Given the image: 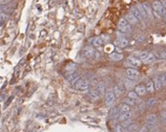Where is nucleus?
<instances>
[{
    "label": "nucleus",
    "mask_w": 166,
    "mask_h": 132,
    "mask_svg": "<svg viewBox=\"0 0 166 132\" xmlns=\"http://www.w3.org/2000/svg\"><path fill=\"white\" fill-rule=\"evenodd\" d=\"M90 85V81L88 79H80L79 78L78 80L73 84L74 88L78 89V90H82V91H85L89 88Z\"/></svg>",
    "instance_id": "nucleus-1"
},
{
    "label": "nucleus",
    "mask_w": 166,
    "mask_h": 132,
    "mask_svg": "<svg viewBox=\"0 0 166 132\" xmlns=\"http://www.w3.org/2000/svg\"><path fill=\"white\" fill-rule=\"evenodd\" d=\"M115 100H116V95L114 92V89H107L106 93H105V105L107 107H111L114 105Z\"/></svg>",
    "instance_id": "nucleus-2"
},
{
    "label": "nucleus",
    "mask_w": 166,
    "mask_h": 132,
    "mask_svg": "<svg viewBox=\"0 0 166 132\" xmlns=\"http://www.w3.org/2000/svg\"><path fill=\"white\" fill-rule=\"evenodd\" d=\"M152 11L156 12V13H158L160 16H164V15L166 14L165 7H164L163 4H162L161 1H159V0L154 1V3H152Z\"/></svg>",
    "instance_id": "nucleus-3"
},
{
    "label": "nucleus",
    "mask_w": 166,
    "mask_h": 132,
    "mask_svg": "<svg viewBox=\"0 0 166 132\" xmlns=\"http://www.w3.org/2000/svg\"><path fill=\"white\" fill-rule=\"evenodd\" d=\"M141 63H142V61L140 59H138L135 56H133V57H128L127 62L125 63V65L128 66L129 68H136V67H139L141 65Z\"/></svg>",
    "instance_id": "nucleus-4"
},
{
    "label": "nucleus",
    "mask_w": 166,
    "mask_h": 132,
    "mask_svg": "<svg viewBox=\"0 0 166 132\" xmlns=\"http://www.w3.org/2000/svg\"><path fill=\"white\" fill-rule=\"evenodd\" d=\"M88 43L93 46V47H97V48L101 47V46L104 44V43H103L102 39H101V37H93V38H90L89 40H88Z\"/></svg>",
    "instance_id": "nucleus-5"
},
{
    "label": "nucleus",
    "mask_w": 166,
    "mask_h": 132,
    "mask_svg": "<svg viewBox=\"0 0 166 132\" xmlns=\"http://www.w3.org/2000/svg\"><path fill=\"white\" fill-rule=\"evenodd\" d=\"M157 115L156 114H150L147 116L146 118V127L148 128V129H152V127L156 126V124H157Z\"/></svg>",
    "instance_id": "nucleus-6"
},
{
    "label": "nucleus",
    "mask_w": 166,
    "mask_h": 132,
    "mask_svg": "<svg viewBox=\"0 0 166 132\" xmlns=\"http://www.w3.org/2000/svg\"><path fill=\"white\" fill-rule=\"evenodd\" d=\"M82 55L85 58H92L95 55V49L93 48V46H85L84 48L82 49Z\"/></svg>",
    "instance_id": "nucleus-7"
},
{
    "label": "nucleus",
    "mask_w": 166,
    "mask_h": 132,
    "mask_svg": "<svg viewBox=\"0 0 166 132\" xmlns=\"http://www.w3.org/2000/svg\"><path fill=\"white\" fill-rule=\"evenodd\" d=\"M126 75H127L128 79H131V80H136L138 77H139V71H138L136 68H127L126 69Z\"/></svg>",
    "instance_id": "nucleus-8"
},
{
    "label": "nucleus",
    "mask_w": 166,
    "mask_h": 132,
    "mask_svg": "<svg viewBox=\"0 0 166 132\" xmlns=\"http://www.w3.org/2000/svg\"><path fill=\"white\" fill-rule=\"evenodd\" d=\"M115 44H116L119 48H124L128 45V40L126 38H117L116 41H115Z\"/></svg>",
    "instance_id": "nucleus-9"
},
{
    "label": "nucleus",
    "mask_w": 166,
    "mask_h": 132,
    "mask_svg": "<svg viewBox=\"0 0 166 132\" xmlns=\"http://www.w3.org/2000/svg\"><path fill=\"white\" fill-rule=\"evenodd\" d=\"M88 97L92 101H98L100 99V95L98 90L96 88H93V89H89L88 90Z\"/></svg>",
    "instance_id": "nucleus-10"
},
{
    "label": "nucleus",
    "mask_w": 166,
    "mask_h": 132,
    "mask_svg": "<svg viewBox=\"0 0 166 132\" xmlns=\"http://www.w3.org/2000/svg\"><path fill=\"white\" fill-rule=\"evenodd\" d=\"M130 13L133 15H134L135 17L137 18L138 20L140 21V22H142V23H145V20L143 19V17H142V15H141V13L139 12V10H138V7L137 6H134L133 9L130 10Z\"/></svg>",
    "instance_id": "nucleus-11"
},
{
    "label": "nucleus",
    "mask_w": 166,
    "mask_h": 132,
    "mask_svg": "<svg viewBox=\"0 0 166 132\" xmlns=\"http://www.w3.org/2000/svg\"><path fill=\"white\" fill-rule=\"evenodd\" d=\"M131 116H133V113H131V111L129 112H126V113H120L119 115H118V118H117V120L119 122H125L127 121V120H129V118H131Z\"/></svg>",
    "instance_id": "nucleus-12"
},
{
    "label": "nucleus",
    "mask_w": 166,
    "mask_h": 132,
    "mask_svg": "<svg viewBox=\"0 0 166 132\" xmlns=\"http://www.w3.org/2000/svg\"><path fill=\"white\" fill-rule=\"evenodd\" d=\"M125 19L127 20V22L130 24V25H137L138 23H139V20H138L137 18L135 17L134 15L131 14V13H129V14L127 15L125 17Z\"/></svg>",
    "instance_id": "nucleus-13"
},
{
    "label": "nucleus",
    "mask_w": 166,
    "mask_h": 132,
    "mask_svg": "<svg viewBox=\"0 0 166 132\" xmlns=\"http://www.w3.org/2000/svg\"><path fill=\"white\" fill-rule=\"evenodd\" d=\"M96 89L98 90V92H99L100 97H102V95H104L105 93H106V92H105V84L103 83V82H100V83L97 84Z\"/></svg>",
    "instance_id": "nucleus-14"
},
{
    "label": "nucleus",
    "mask_w": 166,
    "mask_h": 132,
    "mask_svg": "<svg viewBox=\"0 0 166 132\" xmlns=\"http://www.w3.org/2000/svg\"><path fill=\"white\" fill-rule=\"evenodd\" d=\"M146 89H147V92H149V93H154V90H156L154 81H152V80L147 81V83H146Z\"/></svg>",
    "instance_id": "nucleus-15"
},
{
    "label": "nucleus",
    "mask_w": 166,
    "mask_h": 132,
    "mask_svg": "<svg viewBox=\"0 0 166 132\" xmlns=\"http://www.w3.org/2000/svg\"><path fill=\"white\" fill-rule=\"evenodd\" d=\"M136 92H137L138 95H144L147 92V89H146V86L144 85H139V86L136 87Z\"/></svg>",
    "instance_id": "nucleus-16"
},
{
    "label": "nucleus",
    "mask_w": 166,
    "mask_h": 132,
    "mask_svg": "<svg viewBox=\"0 0 166 132\" xmlns=\"http://www.w3.org/2000/svg\"><path fill=\"white\" fill-rule=\"evenodd\" d=\"M119 112L120 113H126V112H129L130 111V106L129 105H127V104H121L119 107Z\"/></svg>",
    "instance_id": "nucleus-17"
},
{
    "label": "nucleus",
    "mask_w": 166,
    "mask_h": 132,
    "mask_svg": "<svg viewBox=\"0 0 166 132\" xmlns=\"http://www.w3.org/2000/svg\"><path fill=\"white\" fill-rule=\"evenodd\" d=\"M79 78H80V77H79L78 73H76V72H73V73H70V75L67 76V80L70 81V84L73 85V84L75 83V82H76L77 80H78Z\"/></svg>",
    "instance_id": "nucleus-18"
},
{
    "label": "nucleus",
    "mask_w": 166,
    "mask_h": 132,
    "mask_svg": "<svg viewBox=\"0 0 166 132\" xmlns=\"http://www.w3.org/2000/svg\"><path fill=\"white\" fill-rule=\"evenodd\" d=\"M124 85H125V88L127 89V90H130V89L134 88V86H135V81L127 78L125 80V82H124Z\"/></svg>",
    "instance_id": "nucleus-19"
},
{
    "label": "nucleus",
    "mask_w": 166,
    "mask_h": 132,
    "mask_svg": "<svg viewBox=\"0 0 166 132\" xmlns=\"http://www.w3.org/2000/svg\"><path fill=\"white\" fill-rule=\"evenodd\" d=\"M154 88L156 90H160L163 85H162V82H161V78L160 77H156L154 80Z\"/></svg>",
    "instance_id": "nucleus-20"
},
{
    "label": "nucleus",
    "mask_w": 166,
    "mask_h": 132,
    "mask_svg": "<svg viewBox=\"0 0 166 132\" xmlns=\"http://www.w3.org/2000/svg\"><path fill=\"white\" fill-rule=\"evenodd\" d=\"M108 58H109V60H111V61H119L122 59L123 56L121 55V54H118V52H111Z\"/></svg>",
    "instance_id": "nucleus-21"
},
{
    "label": "nucleus",
    "mask_w": 166,
    "mask_h": 132,
    "mask_svg": "<svg viewBox=\"0 0 166 132\" xmlns=\"http://www.w3.org/2000/svg\"><path fill=\"white\" fill-rule=\"evenodd\" d=\"M113 89H114L115 95H116L117 97H120V95L123 93V88H122V86H121L120 84H117V85H115Z\"/></svg>",
    "instance_id": "nucleus-22"
},
{
    "label": "nucleus",
    "mask_w": 166,
    "mask_h": 132,
    "mask_svg": "<svg viewBox=\"0 0 166 132\" xmlns=\"http://www.w3.org/2000/svg\"><path fill=\"white\" fill-rule=\"evenodd\" d=\"M142 4H143V6H144V10H145L146 14H147V16H148V18H152V17H154V16H152V7L149 6V4H148V3L144 2V3H142Z\"/></svg>",
    "instance_id": "nucleus-23"
},
{
    "label": "nucleus",
    "mask_w": 166,
    "mask_h": 132,
    "mask_svg": "<svg viewBox=\"0 0 166 132\" xmlns=\"http://www.w3.org/2000/svg\"><path fill=\"white\" fill-rule=\"evenodd\" d=\"M118 31L123 33V34H129V33H131V25L130 24H127V25L123 26V27H119Z\"/></svg>",
    "instance_id": "nucleus-24"
},
{
    "label": "nucleus",
    "mask_w": 166,
    "mask_h": 132,
    "mask_svg": "<svg viewBox=\"0 0 166 132\" xmlns=\"http://www.w3.org/2000/svg\"><path fill=\"white\" fill-rule=\"evenodd\" d=\"M137 7H138V10H139V12L141 13V15H142V17H143V19L144 20H146L147 18H148V16H147V14H146V12H145V10H144V6H143V4H138L137 5Z\"/></svg>",
    "instance_id": "nucleus-25"
},
{
    "label": "nucleus",
    "mask_w": 166,
    "mask_h": 132,
    "mask_svg": "<svg viewBox=\"0 0 166 132\" xmlns=\"http://www.w3.org/2000/svg\"><path fill=\"white\" fill-rule=\"evenodd\" d=\"M113 129H114V132H125V128H123L122 125H118V124H115L113 126Z\"/></svg>",
    "instance_id": "nucleus-26"
},
{
    "label": "nucleus",
    "mask_w": 166,
    "mask_h": 132,
    "mask_svg": "<svg viewBox=\"0 0 166 132\" xmlns=\"http://www.w3.org/2000/svg\"><path fill=\"white\" fill-rule=\"evenodd\" d=\"M135 124V122H134V120H131V118H129V120H127V121H125V122H123L122 123V126H123V128H125V130L127 129V128H129L130 126H133Z\"/></svg>",
    "instance_id": "nucleus-27"
},
{
    "label": "nucleus",
    "mask_w": 166,
    "mask_h": 132,
    "mask_svg": "<svg viewBox=\"0 0 166 132\" xmlns=\"http://www.w3.org/2000/svg\"><path fill=\"white\" fill-rule=\"evenodd\" d=\"M75 69H76V65H75V64H70V65H67L66 67H65V70L68 72V75L75 72Z\"/></svg>",
    "instance_id": "nucleus-28"
},
{
    "label": "nucleus",
    "mask_w": 166,
    "mask_h": 132,
    "mask_svg": "<svg viewBox=\"0 0 166 132\" xmlns=\"http://www.w3.org/2000/svg\"><path fill=\"white\" fill-rule=\"evenodd\" d=\"M154 59H156V57H154V54H150V52H149L148 57L146 58L143 62H144V63H152V62H154Z\"/></svg>",
    "instance_id": "nucleus-29"
},
{
    "label": "nucleus",
    "mask_w": 166,
    "mask_h": 132,
    "mask_svg": "<svg viewBox=\"0 0 166 132\" xmlns=\"http://www.w3.org/2000/svg\"><path fill=\"white\" fill-rule=\"evenodd\" d=\"M138 97H139V95H137V92H136V91H129V92H128V98L131 99V100H137Z\"/></svg>",
    "instance_id": "nucleus-30"
},
{
    "label": "nucleus",
    "mask_w": 166,
    "mask_h": 132,
    "mask_svg": "<svg viewBox=\"0 0 166 132\" xmlns=\"http://www.w3.org/2000/svg\"><path fill=\"white\" fill-rule=\"evenodd\" d=\"M13 11L12 6H1V12H4V13H11Z\"/></svg>",
    "instance_id": "nucleus-31"
},
{
    "label": "nucleus",
    "mask_w": 166,
    "mask_h": 132,
    "mask_svg": "<svg viewBox=\"0 0 166 132\" xmlns=\"http://www.w3.org/2000/svg\"><path fill=\"white\" fill-rule=\"evenodd\" d=\"M124 103L127 104V105H129V106H133V105H135V100H131V99L127 98V99H125Z\"/></svg>",
    "instance_id": "nucleus-32"
},
{
    "label": "nucleus",
    "mask_w": 166,
    "mask_h": 132,
    "mask_svg": "<svg viewBox=\"0 0 166 132\" xmlns=\"http://www.w3.org/2000/svg\"><path fill=\"white\" fill-rule=\"evenodd\" d=\"M101 39H102L103 43H104V44H106V43H108V42H109V37H108V36L102 35V36H101Z\"/></svg>",
    "instance_id": "nucleus-33"
},
{
    "label": "nucleus",
    "mask_w": 166,
    "mask_h": 132,
    "mask_svg": "<svg viewBox=\"0 0 166 132\" xmlns=\"http://www.w3.org/2000/svg\"><path fill=\"white\" fill-rule=\"evenodd\" d=\"M6 18H8V16H6V13H4V12H1V17H0V20H1V22H3L4 20H6Z\"/></svg>",
    "instance_id": "nucleus-34"
},
{
    "label": "nucleus",
    "mask_w": 166,
    "mask_h": 132,
    "mask_svg": "<svg viewBox=\"0 0 166 132\" xmlns=\"http://www.w3.org/2000/svg\"><path fill=\"white\" fill-rule=\"evenodd\" d=\"M161 120H162V122H163L164 124H166V111L161 113Z\"/></svg>",
    "instance_id": "nucleus-35"
},
{
    "label": "nucleus",
    "mask_w": 166,
    "mask_h": 132,
    "mask_svg": "<svg viewBox=\"0 0 166 132\" xmlns=\"http://www.w3.org/2000/svg\"><path fill=\"white\" fill-rule=\"evenodd\" d=\"M156 103H157L156 99H150V100L147 102V105H148V106H152V105H154Z\"/></svg>",
    "instance_id": "nucleus-36"
},
{
    "label": "nucleus",
    "mask_w": 166,
    "mask_h": 132,
    "mask_svg": "<svg viewBox=\"0 0 166 132\" xmlns=\"http://www.w3.org/2000/svg\"><path fill=\"white\" fill-rule=\"evenodd\" d=\"M161 82H162V85L163 86H166V75L161 76Z\"/></svg>",
    "instance_id": "nucleus-37"
},
{
    "label": "nucleus",
    "mask_w": 166,
    "mask_h": 132,
    "mask_svg": "<svg viewBox=\"0 0 166 132\" xmlns=\"http://www.w3.org/2000/svg\"><path fill=\"white\" fill-rule=\"evenodd\" d=\"M117 37L118 38H125V34H123V33H121V32H117Z\"/></svg>",
    "instance_id": "nucleus-38"
},
{
    "label": "nucleus",
    "mask_w": 166,
    "mask_h": 132,
    "mask_svg": "<svg viewBox=\"0 0 166 132\" xmlns=\"http://www.w3.org/2000/svg\"><path fill=\"white\" fill-rule=\"evenodd\" d=\"M94 57H95V59H99V58H100V52H95Z\"/></svg>",
    "instance_id": "nucleus-39"
},
{
    "label": "nucleus",
    "mask_w": 166,
    "mask_h": 132,
    "mask_svg": "<svg viewBox=\"0 0 166 132\" xmlns=\"http://www.w3.org/2000/svg\"><path fill=\"white\" fill-rule=\"evenodd\" d=\"M161 57L163 58V59H165L166 60V50H164V52H161Z\"/></svg>",
    "instance_id": "nucleus-40"
},
{
    "label": "nucleus",
    "mask_w": 166,
    "mask_h": 132,
    "mask_svg": "<svg viewBox=\"0 0 166 132\" xmlns=\"http://www.w3.org/2000/svg\"><path fill=\"white\" fill-rule=\"evenodd\" d=\"M10 1H11V0H1V4H2V5H3V3L5 4V3L10 2Z\"/></svg>",
    "instance_id": "nucleus-41"
},
{
    "label": "nucleus",
    "mask_w": 166,
    "mask_h": 132,
    "mask_svg": "<svg viewBox=\"0 0 166 132\" xmlns=\"http://www.w3.org/2000/svg\"><path fill=\"white\" fill-rule=\"evenodd\" d=\"M161 3L163 4V6L166 9V0H161Z\"/></svg>",
    "instance_id": "nucleus-42"
},
{
    "label": "nucleus",
    "mask_w": 166,
    "mask_h": 132,
    "mask_svg": "<svg viewBox=\"0 0 166 132\" xmlns=\"http://www.w3.org/2000/svg\"><path fill=\"white\" fill-rule=\"evenodd\" d=\"M148 129V128H147V127H143L142 129H141V131L140 132H146V130Z\"/></svg>",
    "instance_id": "nucleus-43"
},
{
    "label": "nucleus",
    "mask_w": 166,
    "mask_h": 132,
    "mask_svg": "<svg viewBox=\"0 0 166 132\" xmlns=\"http://www.w3.org/2000/svg\"><path fill=\"white\" fill-rule=\"evenodd\" d=\"M164 21H165V24H166V14L164 15Z\"/></svg>",
    "instance_id": "nucleus-44"
}]
</instances>
